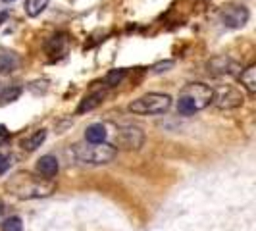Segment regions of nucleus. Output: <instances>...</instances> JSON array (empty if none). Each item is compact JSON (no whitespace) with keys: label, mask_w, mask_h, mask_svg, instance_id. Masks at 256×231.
<instances>
[{"label":"nucleus","mask_w":256,"mask_h":231,"mask_svg":"<svg viewBox=\"0 0 256 231\" xmlns=\"http://www.w3.org/2000/svg\"><path fill=\"white\" fill-rule=\"evenodd\" d=\"M212 98H214V89L212 87H208L204 83H189L180 92L178 112L181 116L196 114V112L204 110L206 106H210Z\"/></svg>","instance_id":"f257e3e1"},{"label":"nucleus","mask_w":256,"mask_h":231,"mask_svg":"<svg viewBox=\"0 0 256 231\" xmlns=\"http://www.w3.org/2000/svg\"><path fill=\"white\" fill-rule=\"evenodd\" d=\"M56 189L52 180L37 178L33 174H20L10 183V191L20 198H42L48 196Z\"/></svg>","instance_id":"f03ea898"},{"label":"nucleus","mask_w":256,"mask_h":231,"mask_svg":"<svg viewBox=\"0 0 256 231\" xmlns=\"http://www.w3.org/2000/svg\"><path fill=\"white\" fill-rule=\"evenodd\" d=\"M118 154V148L110 142H77L74 144V156L81 164H90V166H100L112 162Z\"/></svg>","instance_id":"7ed1b4c3"},{"label":"nucleus","mask_w":256,"mask_h":231,"mask_svg":"<svg viewBox=\"0 0 256 231\" xmlns=\"http://www.w3.org/2000/svg\"><path fill=\"white\" fill-rule=\"evenodd\" d=\"M172 106V96L164 92H146L137 100L129 104V112L139 116H158L164 114Z\"/></svg>","instance_id":"20e7f679"},{"label":"nucleus","mask_w":256,"mask_h":231,"mask_svg":"<svg viewBox=\"0 0 256 231\" xmlns=\"http://www.w3.org/2000/svg\"><path fill=\"white\" fill-rule=\"evenodd\" d=\"M144 142V133L141 131V128L135 126H122L116 131V148H126V150H137L141 148Z\"/></svg>","instance_id":"39448f33"},{"label":"nucleus","mask_w":256,"mask_h":231,"mask_svg":"<svg viewBox=\"0 0 256 231\" xmlns=\"http://www.w3.org/2000/svg\"><path fill=\"white\" fill-rule=\"evenodd\" d=\"M244 96L243 92L231 85H224V87H218L214 90V98H212V104L220 108V110H233V108H239L243 104Z\"/></svg>","instance_id":"423d86ee"},{"label":"nucleus","mask_w":256,"mask_h":231,"mask_svg":"<svg viewBox=\"0 0 256 231\" xmlns=\"http://www.w3.org/2000/svg\"><path fill=\"white\" fill-rule=\"evenodd\" d=\"M250 14L244 6H239V4H233V6H226L220 10V22L230 29H239L243 27L246 22H248Z\"/></svg>","instance_id":"0eeeda50"},{"label":"nucleus","mask_w":256,"mask_h":231,"mask_svg":"<svg viewBox=\"0 0 256 231\" xmlns=\"http://www.w3.org/2000/svg\"><path fill=\"white\" fill-rule=\"evenodd\" d=\"M208 74H212V76H233V74H237L239 70H241V66L239 62H235L233 58L230 56H216V58H212L208 64Z\"/></svg>","instance_id":"6e6552de"},{"label":"nucleus","mask_w":256,"mask_h":231,"mask_svg":"<svg viewBox=\"0 0 256 231\" xmlns=\"http://www.w3.org/2000/svg\"><path fill=\"white\" fill-rule=\"evenodd\" d=\"M60 170V164H58V158L52 156V154H44L37 160V172L44 178V180H54L56 174Z\"/></svg>","instance_id":"1a4fd4ad"},{"label":"nucleus","mask_w":256,"mask_h":231,"mask_svg":"<svg viewBox=\"0 0 256 231\" xmlns=\"http://www.w3.org/2000/svg\"><path fill=\"white\" fill-rule=\"evenodd\" d=\"M20 68V56L16 52L0 50V76H8Z\"/></svg>","instance_id":"9d476101"},{"label":"nucleus","mask_w":256,"mask_h":231,"mask_svg":"<svg viewBox=\"0 0 256 231\" xmlns=\"http://www.w3.org/2000/svg\"><path fill=\"white\" fill-rule=\"evenodd\" d=\"M66 50H68V37H66L64 33H58V35H54V37L48 38V42H46V52L50 54L52 58L64 56Z\"/></svg>","instance_id":"9b49d317"},{"label":"nucleus","mask_w":256,"mask_h":231,"mask_svg":"<svg viewBox=\"0 0 256 231\" xmlns=\"http://www.w3.org/2000/svg\"><path fill=\"white\" fill-rule=\"evenodd\" d=\"M104 102V92H92V94H87L79 106H77V114H85V112H90L94 110L96 106H100Z\"/></svg>","instance_id":"f8f14e48"},{"label":"nucleus","mask_w":256,"mask_h":231,"mask_svg":"<svg viewBox=\"0 0 256 231\" xmlns=\"http://www.w3.org/2000/svg\"><path fill=\"white\" fill-rule=\"evenodd\" d=\"M44 139H46V129H38V131H35V133H31L29 137H26L24 141H22V148L24 150H37L38 146L44 142Z\"/></svg>","instance_id":"ddd939ff"},{"label":"nucleus","mask_w":256,"mask_h":231,"mask_svg":"<svg viewBox=\"0 0 256 231\" xmlns=\"http://www.w3.org/2000/svg\"><path fill=\"white\" fill-rule=\"evenodd\" d=\"M108 137V131L102 124H92L85 129V141L87 142H104Z\"/></svg>","instance_id":"4468645a"},{"label":"nucleus","mask_w":256,"mask_h":231,"mask_svg":"<svg viewBox=\"0 0 256 231\" xmlns=\"http://www.w3.org/2000/svg\"><path fill=\"white\" fill-rule=\"evenodd\" d=\"M239 81L250 94L256 92V66H248L239 74Z\"/></svg>","instance_id":"2eb2a0df"},{"label":"nucleus","mask_w":256,"mask_h":231,"mask_svg":"<svg viewBox=\"0 0 256 231\" xmlns=\"http://www.w3.org/2000/svg\"><path fill=\"white\" fill-rule=\"evenodd\" d=\"M50 0H26V14L29 18H37L46 10Z\"/></svg>","instance_id":"dca6fc26"},{"label":"nucleus","mask_w":256,"mask_h":231,"mask_svg":"<svg viewBox=\"0 0 256 231\" xmlns=\"http://www.w3.org/2000/svg\"><path fill=\"white\" fill-rule=\"evenodd\" d=\"M20 94H22V87H20V85H12V87H8V89L2 90L0 100H2L4 104L14 102V100H18V98H20Z\"/></svg>","instance_id":"f3484780"},{"label":"nucleus","mask_w":256,"mask_h":231,"mask_svg":"<svg viewBox=\"0 0 256 231\" xmlns=\"http://www.w3.org/2000/svg\"><path fill=\"white\" fill-rule=\"evenodd\" d=\"M126 76H128V70H112L104 81H106L108 87H116V85H120L126 79Z\"/></svg>","instance_id":"a211bd4d"},{"label":"nucleus","mask_w":256,"mask_h":231,"mask_svg":"<svg viewBox=\"0 0 256 231\" xmlns=\"http://www.w3.org/2000/svg\"><path fill=\"white\" fill-rule=\"evenodd\" d=\"M2 231H24V224L20 216H10L8 220H4L2 224Z\"/></svg>","instance_id":"6ab92c4d"},{"label":"nucleus","mask_w":256,"mask_h":231,"mask_svg":"<svg viewBox=\"0 0 256 231\" xmlns=\"http://www.w3.org/2000/svg\"><path fill=\"white\" fill-rule=\"evenodd\" d=\"M8 139H10V131H8L6 126H2V124H0V146L8 141Z\"/></svg>","instance_id":"aec40b11"},{"label":"nucleus","mask_w":256,"mask_h":231,"mask_svg":"<svg viewBox=\"0 0 256 231\" xmlns=\"http://www.w3.org/2000/svg\"><path fill=\"white\" fill-rule=\"evenodd\" d=\"M174 62H164V64L160 66H154V72H166V68H172Z\"/></svg>","instance_id":"412c9836"},{"label":"nucleus","mask_w":256,"mask_h":231,"mask_svg":"<svg viewBox=\"0 0 256 231\" xmlns=\"http://www.w3.org/2000/svg\"><path fill=\"white\" fill-rule=\"evenodd\" d=\"M6 168H8V158H6V156H2V154H0V174H2V172H4V170H6Z\"/></svg>","instance_id":"4be33fe9"},{"label":"nucleus","mask_w":256,"mask_h":231,"mask_svg":"<svg viewBox=\"0 0 256 231\" xmlns=\"http://www.w3.org/2000/svg\"><path fill=\"white\" fill-rule=\"evenodd\" d=\"M6 18H8V14H6V12H2V14H0V24H2V22H4Z\"/></svg>","instance_id":"5701e85b"},{"label":"nucleus","mask_w":256,"mask_h":231,"mask_svg":"<svg viewBox=\"0 0 256 231\" xmlns=\"http://www.w3.org/2000/svg\"><path fill=\"white\" fill-rule=\"evenodd\" d=\"M4 214V202H2V198H0V216Z\"/></svg>","instance_id":"b1692460"},{"label":"nucleus","mask_w":256,"mask_h":231,"mask_svg":"<svg viewBox=\"0 0 256 231\" xmlns=\"http://www.w3.org/2000/svg\"><path fill=\"white\" fill-rule=\"evenodd\" d=\"M0 2H6V4H10V2H14V0H0Z\"/></svg>","instance_id":"393cba45"}]
</instances>
